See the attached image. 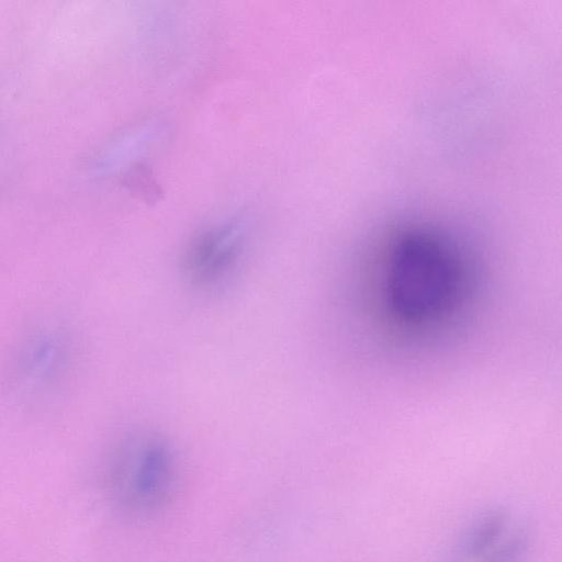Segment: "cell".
I'll return each mask as SVG.
<instances>
[{
    "label": "cell",
    "mask_w": 562,
    "mask_h": 562,
    "mask_svg": "<svg viewBox=\"0 0 562 562\" xmlns=\"http://www.w3.org/2000/svg\"><path fill=\"white\" fill-rule=\"evenodd\" d=\"M246 227L229 221L199 234L182 258L184 280L198 290H213L234 276L246 248Z\"/></svg>",
    "instance_id": "cell-4"
},
{
    "label": "cell",
    "mask_w": 562,
    "mask_h": 562,
    "mask_svg": "<svg viewBox=\"0 0 562 562\" xmlns=\"http://www.w3.org/2000/svg\"><path fill=\"white\" fill-rule=\"evenodd\" d=\"M527 535L524 531H515L502 539L487 552L480 562H519L527 550Z\"/></svg>",
    "instance_id": "cell-6"
},
{
    "label": "cell",
    "mask_w": 562,
    "mask_h": 562,
    "mask_svg": "<svg viewBox=\"0 0 562 562\" xmlns=\"http://www.w3.org/2000/svg\"><path fill=\"white\" fill-rule=\"evenodd\" d=\"M72 344L68 333L44 326L27 333L14 347L9 360V384L24 401L44 398L56 391L68 375Z\"/></svg>",
    "instance_id": "cell-3"
},
{
    "label": "cell",
    "mask_w": 562,
    "mask_h": 562,
    "mask_svg": "<svg viewBox=\"0 0 562 562\" xmlns=\"http://www.w3.org/2000/svg\"><path fill=\"white\" fill-rule=\"evenodd\" d=\"M507 515L496 509L477 518L461 537L456 555L458 562L481 560L497 544L506 531Z\"/></svg>",
    "instance_id": "cell-5"
},
{
    "label": "cell",
    "mask_w": 562,
    "mask_h": 562,
    "mask_svg": "<svg viewBox=\"0 0 562 562\" xmlns=\"http://www.w3.org/2000/svg\"><path fill=\"white\" fill-rule=\"evenodd\" d=\"M376 301L384 317L402 330L442 325L462 308L470 272L443 238L408 231L390 245L375 272Z\"/></svg>",
    "instance_id": "cell-1"
},
{
    "label": "cell",
    "mask_w": 562,
    "mask_h": 562,
    "mask_svg": "<svg viewBox=\"0 0 562 562\" xmlns=\"http://www.w3.org/2000/svg\"><path fill=\"white\" fill-rule=\"evenodd\" d=\"M177 459L169 440L154 430L123 438L105 470L110 498L124 514L146 517L162 509L177 484Z\"/></svg>",
    "instance_id": "cell-2"
}]
</instances>
